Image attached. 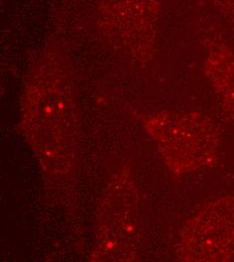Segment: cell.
I'll return each instance as SVG.
<instances>
[{
  "label": "cell",
  "instance_id": "6da1fadb",
  "mask_svg": "<svg viewBox=\"0 0 234 262\" xmlns=\"http://www.w3.org/2000/svg\"><path fill=\"white\" fill-rule=\"evenodd\" d=\"M127 185L118 187V195L114 199L115 203L111 205L114 212L107 217L100 218V232L98 234L97 250L101 259L107 260H125L130 253L134 251V234H136V210L134 193L130 192Z\"/></svg>",
  "mask_w": 234,
  "mask_h": 262
},
{
  "label": "cell",
  "instance_id": "7a4b0ae2",
  "mask_svg": "<svg viewBox=\"0 0 234 262\" xmlns=\"http://www.w3.org/2000/svg\"><path fill=\"white\" fill-rule=\"evenodd\" d=\"M216 225L201 215L185 234L186 251L193 260H221L234 253V209H209Z\"/></svg>",
  "mask_w": 234,
  "mask_h": 262
}]
</instances>
